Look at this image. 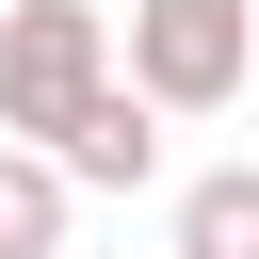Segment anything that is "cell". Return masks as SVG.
I'll list each match as a JSON object with an SVG mask.
<instances>
[{
    "label": "cell",
    "mask_w": 259,
    "mask_h": 259,
    "mask_svg": "<svg viewBox=\"0 0 259 259\" xmlns=\"http://www.w3.org/2000/svg\"><path fill=\"white\" fill-rule=\"evenodd\" d=\"M113 81V16L97 0H0V146H65V113Z\"/></svg>",
    "instance_id": "cell-2"
},
{
    "label": "cell",
    "mask_w": 259,
    "mask_h": 259,
    "mask_svg": "<svg viewBox=\"0 0 259 259\" xmlns=\"http://www.w3.org/2000/svg\"><path fill=\"white\" fill-rule=\"evenodd\" d=\"M65 210H81V194H65L32 146H0V259H65Z\"/></svg>",
    "instance_id": "cell-5"
},
{
    "label": "cell",
    "mask_w": 259,
    "mask_h": 259,
    "mask_svg": "<svg viewBox=\"0 0 259 259\" xmlns=\"http://www.w3.org/2000/svg\"><path fill=\"white\" fill-rule=\"evenodd\" d=\"M113 81H130L162 130H178V113H227V97L259 81V0H130Z\"/></svg>",
    "instance_id": "cell-1"
},
{
    "label": "cell",
    "mask_w": 259,
    "mask_h": 259,
    "mask_svg": "<svg viewBox=\"0 0 259 259\" xmlns=\"http://www.w3.org/2000/svg\"><path fill=\"white\" fill-rule=\"evenodd\" d=\"M162 259H259V162L178 178V243H162Z\"/></svg>",
    "instance_id": "cell-4"
},
{
    "label": "cell",
    "mask_w": 259,
    "mask_h": 259,
    "mask_svg": "<svg viewBox=\"0 0 259 259\" xmlns=\"http://www.w3.org/2000/svg\"><path fill=\"white\" fill-rule=\"evenodd\" d=\"M49 178H65V194H146V178H162V113H146L130 81H97V97L65 113V146H49Z\"/></svg>",
    "instance_id": "cell-3"
}]
</instances>
